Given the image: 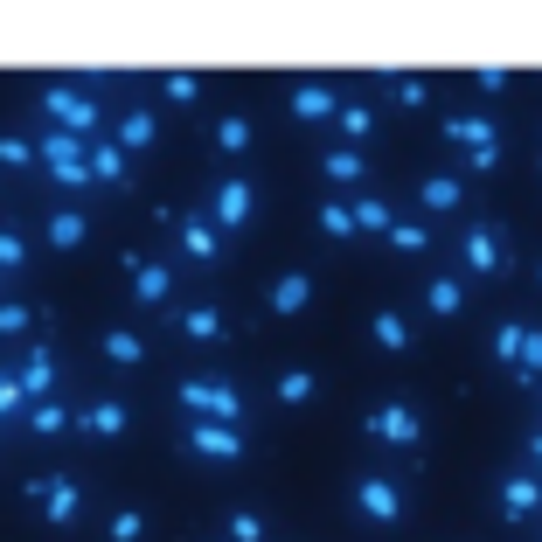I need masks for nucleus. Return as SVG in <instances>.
<instances>
[{
    "mask_svg": "<svg viewBox=\"0 0 542 542\" xmlns=\"http://www.w3.org/2000/svg\"><path fill=\"white\" fill-rule=\"evenodd\" d=\"M77 153H84V146H77L70 133H49V139H42V160H49L63 181H84V174H91V160H77Z\"/></svg>",
    "mask_w": 542,
    "mask_h": 542,
    "instance_id": "nucleus-1",
    "label": "nucleus"
},
{
    "mask_svg": "<svg viewBox=\"0 0 542 542\" xmlns=\"http://www.w3.org/2000/svg\"><path fill=\"white\" fill-rule=\"evenodd\" d=\"M188 404H195V410H216L223 424H237V397H230L223 383H216V390H209V383H188Z\"/></svg>",
    "mask_w": 542,
    "mask_h": 542,
    "instance_id": "nucleus-6",
    "label": "nucleus"
},
{
    "mask_svg": "<svg viewBox=\"0 0 542 542\" xmlns=\"http://www.w3.org/2000/svg\"><path fill=\"white\" fill-rule=\"evenodd\" d=\"M320 230H327V237H348V230H355V216H348V209H334V202H327V209H320Z\"/></svg>",
    "mask_w": 542,
    "mask_h": 542,
    "instance_id": "nucleus-25",
    "label": "nucleus"
},
{
    "mask_svg": "<svg viewBox=\"0 0 542 542\" xmlns=\"http://www.w3.org/2000/svg\"><path fill=\"white\" fill-rule=\"evenodd\" d=\"M28 424H35V431H63V410L42 404V410H28Z\"/></svg>",
    "mask_w": 542,
    "mask_h": 542,
    "instance_id": "nucleus-31",
    "label": "nucleus"
},
{
    "mask_svg": "<svg viewBox=\"0 0 542 542\" xmlns=\"http://www.w3.org/2000/svg\"><path fill=\"white\" fill-rule=\"evenodd\" d=\"M188 251H195V258H216V237H209V223H188Z\"/></svg>",
    "mask_w": 542,
    "mask_h": 542,
    "instance_id": "nucleus-27",
    "label": "nucleus"
},
{
    "mask_svg": "<svg viewBox=\"0 0 542 542\" xmlns=\"http://www.w3.org/2000/svg\"><path fill=\"white\" fill-rule=\"evenodd\" d=\"M369 431H376V438H390V445H410V438H417V417H410L404 404H390V410H376V417H369Z\"/></svg>",
    "mask_w": 542,
    "mask_h": 542,
    "instance_id": "nucleus-5",
    "label": "nucleus"
},
{
    "mask_svg": "<svg viewBox=\"0 0 542 542\" xmlns=\"http://www.w3.org/2000/svg\"><path fill=\"white\" fill-rule=\"evenodd\" d=\"M49 376H56V362H49V348H35V355L21 362V376H14V390H21V397H35V390H49Z\"/></svg>",
    "mask_w": 542,
    "mask_h": 542,
    "instance_id": "nucleus-7",
    "label": "nucleus"
},
{
    "mask_svg": "<svg viewBox=\"0 0 542 542\" xmlns=\"http://www.w3.org/2000/svg\"><path fill=\"white\" fill-rule=\"evenodd\" d=\"M84 424L112 438V431H126V410H119V404H98V410H91V417H84Z\"/></svg>",
    "mask_w": 542,
    "mask_h": 542,
    "instance_id": "nucleus-22",
    "label": "nucleus"
},
{
    "mask_svg": "<svg viewBox=\"0 0 542 542\" xmlns=\"http://www.w3.org/2000/svg\"><path fill=\"white\" fill-rule=\"evenodd\" d=\"M424 209H431V216L459 209V181H424Z\"/></svg>",
    "mask_w": 542,
    "mask_h": 542,
    "instance_id": "nucleus-14",
    "label": "nucleus"
},
{
    "mask_svg": "<svg viewBox=\"0 0 542 542\" xmlns=\"http://www.w3.org/2000/svg\"><path fill=\"white\" fill-rule=\"evenodd\" d=\"M292 112H299V119H320V112H334V91H320V84H306V91L292 98Z\"/></svg>",
    "mask_w": 542,
    "mask_h": 542,
    "instance_id": "nucleus-12",
    "label": "nucleus"
},
{
    "mask_svg": "<svg viewBox=\"0 0 542 542\" xmlns=\"http://www.w3.org/2000/svg\"><path fill=\"white\" fill-rule=\"evenodd\" d=\"M536 459H542V438H536Z\"/></svg>",
    "mask_w": 542,
    "mask_h": 542,
    "instance_id": "nucleus-36",
    "label": "nucleus"
},
{
    "mask_svg": "<svg viewBox=\"0 0 542 542\" xmlns=\"http://www.w3.org/2000/svg\"><path fill=\"white\" fill-rule=\"evenodd\" d=\"M536 278H542V271H536Z\"/></svg>",
    "mask_w": 542,
    "mask_h": 542,
    "instance_id": "nucleus-37",
    "label": "nucleus"
},
{
    "mask_svg": "<svg viewBox=\"0 0 542 542\" xmlns=\"http://www.w3.org/2000/svg\"><path fill=\"white\" fill-rule=\"evenodd\" d=\"M327 174H334V181H355V174H362V153H355V146L327 153Z\"/></svg>",
    "mask_w": 542,
    "mask_h": 542,
    "instance_id": "nucleus-18",
    "label": "nucleus"
},
{
    "mask_svg": "<svg viewBox=\"0 0 542 542\" xmlns=\"http://www.w3.org/2000/svg\"><path fill=\"white\" fill-rule=\"evenodd\" d=\"M0 271H21V244L14 237H0Z\"/></svg>",
    "mask_w": 542,
    "mask_h": 542,
    "instance_id": "nucleus-34",
    "label": "nucleus"
},
{
    "mask_svg": "<svg viewBox=\"0 0 542 542\" xmlns=\"http://www.w3.org/2000/svg\"><path fill=\"white\" fill-rule=\"evenodd\" d=\"M91 174H98V181H119V174H126V153H119V146H91Z\"/></svg>",
    "mask_w": 542,
    "mask_h": 542,
    "instance_id": "nucleus-13",
    "label": "nucleus"
},
{
    "mask_svg": "<svg viewBox=\"0 0 542 542\" xmlns=\"http://www.w3.org/2000/svg\"><path fill=\"white\" fill-rule=\"evenodd\" d=\"M376 341H383V348H404V341H410V327L397 320V313H376Z\"/></svg>",
    "mask_w": 542,
    "mask_h": 542,
    "instance_id": "nucleus-21",
    "label": "nucleus"
},
{
    "mask_svg": "<svg viewBox=\"0 0 542 542\" xmlns=\"http://www.w3.org/2000/svg\"><path fill=\"white\" fill-rule=\"evenodd\" d=\"M216 216H223V223H244V216H251V188H244V181H223V188H216Z\"/></svg>",
    "mask_w": 542,
    "mask_h": 542,
    "instance_id": "nucleus-8",
    "label": "nucleus"
},
{
    "mask_svg": "<svg viewBox=\"0 0 542 542\" xmlns=\"http://www.w3.org/2000/svg\"><path fill=\"white\" fill-rule=\"evenodd\" d=\"M306 292H313V285H306V271L278 278V292H271V313H299V306H306Z\"/></svg>",
    "mask_w": 542,
    "mask_h": 542,
    "instance_id": "nucleus-9",
    "label": "nucleus"
},
{
    "mask_svg": "<svg viewBox=\"0 0 542 542\" xmlns=\"http://www.w3.org/2000/svg\"><path fill=\"white\" fill-rule=\"evenodd\" d=\"M466 265L473 271H501V244H494L487 230H473V237H466Z\"/></svg>",
    "mask_w": 542,
    "mask_h": 542,
    "instance_id": "nucleus-11",
    "label": "nucleus"
},
{
    "mask_svg": "<svg viewBox=\"0 0 542 542\" xmlns=\"http://www.w3.org/2000/svg\"><path fill=\"white\" fill-rule=\"evenodd\" d=\"M188 334H195V341H216V334H223V313L195 306V313H188Z\"/></svg>",
    "mask_w": 542,
    "mask_h": 542,
    "instance_id": "nucleus-20",
    "label": "nucleus"
},
{
    "mask_svg": "<svg viewBox=\"0 0 542 542\" xmlns=\"http://www.w3.org/2000/svg\"><path fill=\"white\" fill-rule=\"evenodd\" d=\"M348 216H355V230H390V209L383 202H348Z\"/></svg>",
    "mask_w": 542,
    "mask_h": 542,
    "instance_id": "nucleus-17",
    "label": "nucleus"
},
{
    "mask_svg": "<svg viewBox=\"0 0 542 542\" xmlns=\"http://www.w3.org/2000/svg\"><path fill=\"white\" fill-rule=\"evenodd\" d=\"M42 508H49V522H70V515H77V487H70V480H49V487H42Z\"/></svg>",
    "mask_w": 542,
    "mask_h": 542,
    "instance_id": "nucleus-10",
    "label": "nucleus"
},
{
    "mask_svg": "<svg viewBox=\"0 0 542 542\" xmlns=\"http://www.w3.org/2000/svg\"><path fill=\"white\" fill-rule=\"evenodd\" d=\"M501 501H508V515H529V508L542 501V487H536V480H508V494H501Z\"/></svg>",
    "mask_w": 542,
    "mask_h": 542,
    "instance_id": "nucleus-15",
    "label": "nucleus"
},
{
    "mask_svg": "<svg viewBox=\"0 0 542 542\" xmlns=\"http://www.w3.org/2000/svg\"><path fill=\"white\" fill-rule=\"evenodd\" d=\"M355 501H362V515H383V522H390V515L404 508L397 480H362V494H355Z\"/></svg>",
    "mask_w": 542,
    "mask_h": 542,
    "instance_id": "nucleus-4",
    "label": "nucleus"
},
{
    "mask_svg": "<svg viewBox=\"0 0 542 542\" xmlns=\"http://www.w3.org/2000/svg\"><path fill=\"white\" fill-rule=\"evenodd\" d=\"M0 334H28V306H0Z\"/></svg>",
    "mask_w": 542,
    "mask_h": 542,
    "instance_id": "nucleus-30",
    "label": "nucleus"
},
{
    "mask_svg": "<svg viewBox=\"0 0 542 542\" xmlns=\"http://www.w3.org/2000/svg\"><path fill=\"white\" fill-rule=\"evenodd\" d=\"M105 355L112 362H139V334H105Z\"/></svg>",
    "mask_w": 542,
    "mask_h": 542,
    "instance_id": "nucleus-24",
    "label": "nucleus"
},
{
    "mask_svg": "<svg viewBox=\"0 0 542 542\" xmlns=\"http://www.w3.org/2000/svg\"><path fill=\"white\" fill-rule=\"evenodd\" d=\"M230 536H237V542H265V522H258V515H237Z\"/></svg>",
    "mask_w": 542,
    "mask_h": 542,
    "instance_id": "nucleus-29",
    "label": "nucleus"
},
{
    "mask_svg": "<svg viewBox=\"0 0 542 542\" xmlns=\"http://www.w3.org/2000/svg\"><path fill=\"white\" fill-rule=\"evenodd\" d=\"M133 285H139V299H167V265H139Z\"/></svg>",
    "mask_w": 542,
    "mask_h": 542,
    "instance_id": "nucleus-16",
    "label": "nucleus"
},
{
    "mask_svg": "<svg viewBox=\"0 0 542 542\" xmlns=\"http://www.w3.org/2000/svg\"><path fill=\"white\" fill-rule=\"evenodd\" d=\"M188 445H195V452H209V459H237V452H244L237 424H195V431H188Z\"/></svg>",
    "mask_w": 542,
    "mask_h": 542,
    "instance_id": "nucleus-2",
    "label": "nucleus"
},
{
    "mask_svg": "<svg viewBox=\"0 0 542 542\" xmlns=\"http://www.w3.org/2000/svg\"><path fill=\"white\" fill-rule=\"evenodd\" d=\"M42 105H49V112H56L63 126H77V133H84V126H98V105H84L77 91H49Z\"/></svg>",
    "mask_w": 542,
    "mask_h": 542,
    "instance_id": "nucleus-3",
    "label": "nucleus"
},
{
    "mask_svg": "<svg viewBox=\"0 0 542 542\" xmlns=\"http://www.w3.org/2000/svg\"><path fill=\"white\" fill-rule=\"evenodd\" d=\"M0 160H7V167H21V160H35V153H28L21 139H0Z\"/></svg>",
    "mask_w": 542,
    "mask_h": 542,
    "instance_id": "nucleus-33",
    "label": "nucleus"
},
{
    "mask_svg": "<svg viewBox=\"0 0 542 542\" xmlns=\"http://www.w3.org/2000/svg\"><path fill=\"white\" fill-rule=\"evenodd\" d=\"M49 237H56V244H77V237H84V216H77V209H63V216H56V230H49Z\"/></svg>",
    "mask_w": 542,
    "mask_h": 542,
    "instance_id": "nucleus-26",
    "label": "nucleus"
},
{
    "mask_svg": "<svg viewBox=\"0 0 542 542\" xmlns=\"http://www.w3.org/2000/svg\"><path fill=\"white\" fill-rule=\"evenodd\" d=\"M278 397H285V404H306V397H313V376H306V369H292V376L278 383Z\"/></svg>",
    "mask_w": 542,
    "mask_h": 542,
    "instance_id": "nucleus-23",
    "label": "nucleus"
},
{
    "mask_svg": "<svg viewBox=\"0 0 542 542\" xmlns=\"http://www.w3.org/2000/svg\"><path fill=\"white\" fill-rule=\"evenodd\" d=\"M424 299H431V313H459V285H452V278H431Z\"/></svg>",
    "mask_w": 542,
    "mask_h": 542,
    "instance_id": "nucleus-19",
    "label": "nucleus"
},
{
    "mask_svg": "<svg viewBox=\"0 0 542 542\" xmlns=\"http://www.w3.org/2000/svg\"><path fill=\"white\" fill-rule=\"evenodd\" d=\"M223 146L244 153V146H251V126H244V119H223Z\"/></svg>",
    "mask_w": 542,
    "mask_h": 542,
    "instance_id": "nucleus-28",
    "label": "nucleus"
},
{
    "mask_svg": "<svg viewBox=\"0 0 542 542\" xmlns=\"http://www.w3.org/2000/svg\"><path fill=\"white\" fill-rule=\"evenodd\" d=\"M14 404H21V390H14V376H7V383H0V417H7Z\"/></svg>",
    "mask_w": 542,
    "mask_h": 542,
    "instance_id": "nucleus-35",
    "label": "nucleus"
},
{
    "mask_svg": "<svg viewBox=\"0 0 542 542\" xmlns=\"http://www.w3.org/2000/svg\"><path fill=\"white\" fill-rule=\"evenodd\" d=\"M146 133H153V119H146V112H133V119H126V146H146Z\"/></svg>",
    "mask_w": 542,
    "mask_h": 542,
    "instance_id": "nucleus-32",
    "label": "nucleus"
}]
</instances>
